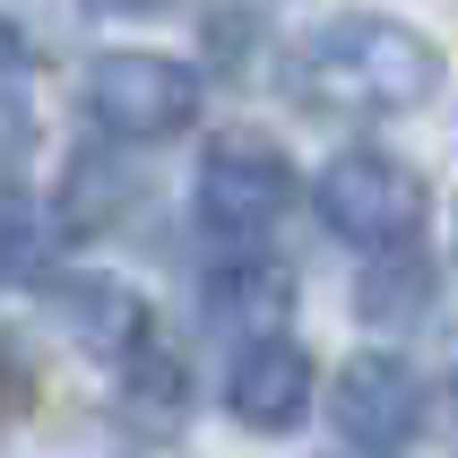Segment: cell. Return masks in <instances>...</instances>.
<instances>
[{"instance_id":"1","label":"cell","mask_w":458,"mask_h":458,"mask_svg":"<svg viewBox=\"0 0 458 458\" xmlns=\"http://www.w3.org/2000/svg\"><path fill=\"white\" fill-rule=\"evenodd\" d=\"M433 44L398 18H337L320 35L294 44L285 61V96L303 113H329V122H381V113H407V104L433 96Z\"/></svg>"},{"instance_id":"2","label":"cell","mask_w":458,"mask_h":458,"mask_svg":"<svg viewBox=\"0 0 458 458\" xmlns=\"http://www.w3.org/2000/svg\"><path fill=\"white\" fill-rule=\"evenodd\" d=\"M424 208H433L424 182L381 148H355V156H337L329 174H320V216L355 251H407L415 233H424Z\"/></svg>"},{"instance_id":"3","label":"cell","mask_w":458,"mask_h":458,"mask_svg":"<svg viewBox=\"0 0 458 458\" xmlns=\"http://www.w3.org/2000/svg\"><path fill=\"white\" fill-rule=\"evenodd\" d=\"M294 156L277 139H259V130H225L216 148L199 156V216L225 242H259V233L277 225L285 208H294Z\"/></svg>"},{"instance_id":"4","label":"cell","mask_w":458,"mask_h":458,"mask_svg":"<svg viewBox=\"0 0 458 458\" xmlns=\"http://www.w3.org/2000/svg\"><path fill=\"white\" fill-rule=\"evenodd\" d=\"M87 113L113 139H174L199 113V78L165 52H104L87 70Z\"/></svg>"},{"instance_id":"5","label":"cell","mask_w":458,"mask_h":458,"mask_svg":"<svg viewBox=\"0 0 458 458\" xmlns=\"http://www.w3.org/2000/svg\"><path fill=\"white\" fill-rule=\"evenodd\" d=\"M337 433L355 441V450H407L415 424H424V389H415V372L398 355H355L346 372H337Z\"/></svg>"},{"instance_id":"6","label":"cell","mask_w":458,"mask_h":458,"mask_svg":"<svg viewBox=\"0 0 458 458\" xmlns=\"http://www.w3.org/2000/svg\"><path fill=\"white\" fill-rule=\"evenodd\" d=\"M225 407L242 415L251 433H285V424H303V407H311V363H303V346H285V337H251V346L233 355Z\"/></svg>"},{"instance_id":"7","label":"cell","mask_w":458,"mask_h":458,"mask_svg":"<svg viewBox=\"0 0 458 458\" xmlns=\"http://www.w3.org/2000/svg\"><path fill=\"white\" fill-rule=\"evenodd\" d=\"M285 311H294V277H285L277 259L242 251V259H216V268H208V320H216V329L277 337Z\"/></svg>"},{"instance_id":"8","label":"cell","mask_w":458,"mask_h":458,"mask_svg":"<svg viewBox=\"0 0 458 458\" xmlns=\"http://www.w3.org/2000/svg\"><path fill=\"white\" fill-rule=\"evenodd\" d=\"M70 320H78V337H87L96 355H113V363H130L139 346H156V320L139 311V294H130V285H113V277L70 285Z\"/></svg>"},{"instance_id":"9","label":"cell","mask_w":458,"mask_h":458,"mask_svg":"<svg viewBox=\"0 0 458 458\" xmlns=\"http://www.w3.org/2000/svg\"><path fill=\"white\" fill-rule=\"evenodd\" d=\"M355 303H363V320L398 329V320H415V311L433 303V268H424V259H381V268L355 285Z\"/></svg>"},{"instance_id":"10","label":"cell","mask_w":458,"mask_h":458,"mask_svg":"<svg viewBox=\"0 0 458 458\" xmlns=\"http://www.w3.org/2000/svg\"><path fill=\"white\" fill-rule=\"evenodd\" d=\"M52 268V216L0 208V277H44Z\"/></svg>"},{"instance_id":"11","label":"cell","mask_w":458,"mask_h":458,"mask_svg":"<svg viewBox=\"0 0 458 458\" xmlns=\"http://www.w3.org/2000/svg\"><path fill=\"white\" fill-rule=\"evenodd\" d=\"M113 208H122V174L96 165V156H78V174H70V225H96V216H113Z\"/></svg>"},{"instance_id":"12","label":"cell","mask_w":458,"mask_h":458,"mask_svg":"<svg viewBox=\"0 0 458 458\" xmlns=\"http://www.w3.org/2000/svg\"><path fill=\"white\" fill-rule=\"evenodd\" d=\"M26 148H35V113H26V96H0V174H18Z\"/></svg>"},{"instance_id":"13","label":"cell","mask_w":458,"mask_h":458,"mask_svg":"<svg viewBox=\"0 0 458 458\" xmlns=\"http://www.w3.org/2000/svg\"><path fill=\"white\" fill-rule=\"evenodd\" d=\"M96 9H113V18H139V9H165V0H96Z\"/></svg>"}]
</instances>
